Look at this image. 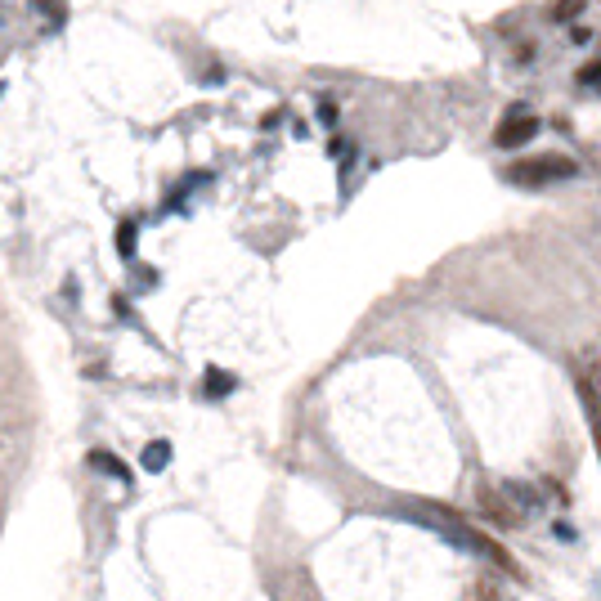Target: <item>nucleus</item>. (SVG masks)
<instances>
[{"instance_id":"9b49d317","label":"nucleus","mask_w":601,"mask_h":601,"mask_svg":"<svg viewBox=\"0 0 601 601\" xmlns=\"http://www.w3.org/2000/svg\"><path fill=\"white\" fill-rule=\"evenodd\" d=\"M588 382H593V390H597V399H601V364H593V368H588Z\"/></svg>"},{"instance_id":"f03ea898","label":"nucleus","mask_w":601,"mask_h":601,"mask_svg":"<svg viewBox=\"0 0 601 601\" xmlns=\"http://www.w3.org/2000/svg\"><path fill=\"white\" fill-rule=\"evenodd\" d=\"M575 175H579L575 158H561V153H534V158H521V162L503 166V180H512V184H525V189L556 184V180H575Z\"/></svg>"},{"instance_id":"9d476101","label":"nucleus","mask_w":601,"mask_h":601,"mask_svg":"<svg viewBox=\"0 0 601 601\" xmlns=\"http://www.w3.org/2000/svg\"><path fill=\"white\" fill-rule=\"evenodd\" d=\"M130 243H135V229H130V224H126V229H121V233H117V247H126V252H130Z\"/></svg>"},{"instance_id":"7ed1b4c3","label":"nucleus","mask_w":601,"mask_h":601,"mask_svg":"<svg viewBox=\"0 0 601 601\" xmlns=\"http://www.w3.org/2000/svg\"><path fill=\"white\" fill-rule=\"evenodd\" d=\"M539 135V117L525 109H512L503 121H498V130H493V144L498 149H521V144H530Z\"/></svg>"},{"instance_id":"423d86ee","label":"nucleus","mask_w":601,"mask_h":601,"mask_svg":"<svg viewBox=\"0 0 601 601\" xmlns=\"http://www.w3.org/2000/svg\"><path fill=\"white\" fill-rule=\"evenodd\" d=\"M90 467H99V471H109V476H117V481H130V467H126L121 458H112V453H104V449H95V453H90Z\"/></svg>"},{"instance_id":"20e7f679","label":"nucleus","mask_w":601,"mask_h":601,"mask_svg":"<svg viewBox=\"0 0 601 601\" xmlns=\"http://www.w3.org/2000/svg\"><path fill=\"white\" fill-rule=\"evenodd\" d=\"M476 498H481V512L490 516L493 525H503V530H507V525H516V521H521V512H516V507H512L503 493L493 490V485H481V490H476Z\"/></svg>"},{"instance_id":"f257e3e1","label":"nucleus","mask_w":601,"mask_h":601,"mask_svg":"<svg viewBox=\"0 0 601 601\" xmlns=\"http://www.w3.org/2000/svg\"><path fill=\"white\" fill-rule=\"evenodd\" d=\"M427 512H431V521H436V525L444 530V534H449V539H458L462 547H471L476 556H490L498 570H507L512 579H521V565L512 561V552L498 544V539L481 534V530H471V525H462V521H458V512H449V507H440V503H427Z\"/></svg>"},{"instance_id":"1a4fd4ad","label":"nucleus","mask_w":601,"mask_h":601,"mask_svg":"<svg viewBox=\"0 0 601 601\" xmlns=\"http://www.w3.org/2000/svg\"><path fill=\"white\" fill-rule=\"evenodd\" d=\"M575 14H584V0H556L552 5V18H575Z\"/></svg>"},{"instance_id":"6e6552de","label":"nucleus","mask_w":601,"mask_h":601,"mask_svg":"<svg viewBox=\"0 0 601 601\" xmlns=\"http://www.w3.org/2000/svg\"><path fill=\"white\" fill-rule=\"evenodd\" d=\"M166 458H171V449H166L162 440H158V444L144 453V467H153V471H158V467H166Z\"/></svg>"},{"instance_id":"0eeeda50","label":"nucleus","mask_w":601,"mask_h":601,"mask_svg":"<svg viewBox=\"0 0 601 601\" xmlns=\"http://www.w3.org/2000/svg\"><path fill=\"white\" fill-rule=\"evenodd\" d=\"M224 390H233V378H224L220 368L207 373V395H224Z\"/></svg>"},{"instance_id":"f8f14e48","label":"nucleus","mask_w":601,"mask_h":601,"mask_svg":"<svg viewBox=\"0 0 601 601\" xmlns=\"http://www.w3.org/2000/svg\"><path fill=\"white\" fill-rule=\"evenodd\" d=\"M597 90H601V81H597Z\"/></svg>"},{"instance_id":"39448f33","label":"nucleus","mask_w":601,"mask_h":601,"mask_svg":"<svg viewBox=\"0 0 601 601\" xmlns=\"http://www.w3.org/2000/svg\"><path fill=\"white\" fill-rule=\"evenodd\" d=\"M579 395H584V409H588V431H593V440H597V453H601V399H597V390H593V382H588V373L579 378Z\"/></svg>"}]
</instances>
